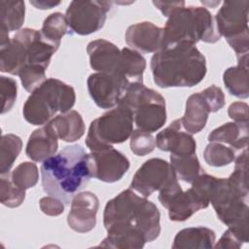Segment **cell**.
Returning <instances> with one entry per match:
<instances>
[{"label": "cell", "mask_w": 249, "mask_h": 249, "mask_svg": "<svg viewBox=\"0 0 249 249\" xmlns=\"http://www.w3.org/2000/svg\"><path fill=\"white\" fill-rule=\"evenodd\" d=\"M159 200L168 210V217L173 222H184L209 205V202L205 201L192 187L183 191L178 178L159 191Z\"/></svg>", "instance_id": "11"}, {"label": "cell", "mask_w": 249, "mask_h": 249, "mask_svg": "<svg viewBox=\"0 0 249 249\" xmlns=\"http://www.w3.org/2000/svg\"><path fill=\"white\" fill-rule=\"evenodd\" d=\"M153 4L162 13V15L166 18L177 8L185 6L184 1H172V2H164V1H153Z\"/></svg>", "instance_id": "42"}, {"label": "cell", "mask_w": 249, "mask_h": 249, "mask_svg": "<svg viewBox=\"0 0 249 249\" xmlns=\"http://www.w3.org/2000/svg\"><path fill=\"white\" fill-rule=\"evenodd\" d=\"M172 165L160 158L146 160L135 172L130 183V189L144 197L160 191L169 182L177 179Z\"/></svg>", "instance_id": "12"}, {"label": "cell", "mask_w": 249, "mask_h": 249, "mask_svg": "<svg viewBox=\"0 0 249 249\" xmlns=\"http://www.w3.org/2000/svg\"><path fill=\"white\" fill-rule=\"evenodd\" d=\"M181 119L174 120L156 136V146L172 155L196 154V143L191 133L183 131Z\"/></svg>", "instance_id": "17"}, {"label": "cell", "mask_w": 249, "mask_h": 249, "mask_svg": "<svg viewBox=\"0 0 249 249\" xmlns=\"http://www.w3.org/2000/svg\"><path fill=\"white\" fill-rule=\"evenodd\" d=\"M207 139L226 144L234 151L244 150L248 144V123H226L213 129Z\"/></svg>", "instance_id": "22"}, {"label": "cell", "mask_w": 249, "mask_h": 249, "mask_svg": "<svg viewBox=\"0 0 249 249\" xmlns=\"http://www.w3.org/2000/svg\"><path fill=\"white\" fill-rule=\"evenodd\" d=\"M58 136L53 125L48 123L35 129L29 136L25 154L34 161H44L54 156L58 148Z\"/></svg>", "instance_id": "20"}, {"label": "cell", "mask_w": 249, "mask_h": 249, "mask_svg": "<svg viewBox=\"0 0 249 249\" xmlns=\"http://www.w3.org/2000/svg\"><path fill=\"white\" fill-rule=\"evenodd\" d=\"M221 2L220 1H215V2H203L201 1V4H204V5H209L211 8H215L217 5H219Z\"/></svg>", "instance_id": "44"}, {"label": "cell", "mask_w": 249, "mask_h": 249, "mask_svg": "<svg viewBox=\"0 0 249 249\" xmlns=\"http://www.w3.org/2000/svg\"><path fill=\"white\" fill-rule=\"evenodd\" d=\"M120 103L132 112L134 123L139 129L152 133L161 128L166 122L165 99L160 92L145 87L143 83L129 85Z\"/></svg>", "instance_id": "7"}, {"label": "cell", "mask_w": 249, "mask_h": 249, "mask_svg": "<svg viewBox=\"0 0 249 249\" xmlns=\"http://www.w3.org/2000/svg\"><path fill=\"white\" fill-rule=\"evenodd\" d=\"M25 18L24 1H0V23L1 27L10 31L20 30Z\"/></svg>", "instance_id": "27"}, {"label": "cell", "mask_w": 249, "mask_h": 249, "mask_svg": "<svg viewBox=\"0 0 249 249\" xmlns=\"http://www.w3.org/2000/svg\"><path fill=\"white\" fill-rule=\"evenodd\" d=\"M87 84L91 99L101 109L116 107L129 86L121 77L105 72L90 74Z\"/></svg>", "instance_id": "13"}, {"label": "cell", "mask_w": 249, "mask_h": 249, "mask_svg": "<svg viewBox=\"0 0 249 249\" xmlns=\"http://www.w3.org/2000/svg\"><path fill=\"white\" fill-rule=\"evenodd\" d=\"M218 219L243 243L248 241V197L234 190L227 178L215 179L209 196Z\"/></svg>", "instance_id": "6"}, {"label": "cell", "mask_w": 249, "mask_h": 249, "mask_svg": "<svg viewBox=\"0 0 249 249\" xmlns=\"http://www.w3.org/2000/svg\"><path fill=\"white\" fill-rule=\"evenodd\" d=\"M68 31V24L65 15L56 12L48 16L40 30L42 36L53 45L59 48L62 37Z\"/></svg>", "instance_id": "30"}, {"label": "cell", "mask_w": 249, "mask_h": 249, "mask_svg": "<svg viewBox=\"0 0 249 249\" xmlns=\"http://www.w3.org/2000/svg\"><path fill=\"white\" fill-rule=\"evenodd\" d=\"M27 63L26 29L18 30L11 41L0 47V70L3 73L18 75Z\"/></svg>", "instance_id": "19"}, {"label": "cell", "mask_w": 249, "mask_h": 249, "mask_svg": "<svg viewBox=\"0 0 249 249\" xmlns=\"http://www.w3.org/2000/svg\"><path fill=\"white\" fill-rule=\"evenodd\" d=\"M99 199L91 192L78 193L71 201V209L67 215V224L76 232L85 233L94 229Z\"/></svg>", "instance_id": "15"}, {"label": "cell", "mask_w": 249, "mask_h": 249, "mask_svg": "<svg viewBox=\"0 0 249 249\" xmlns=\"http://www.w3.org/2000/svg\"><path fill=\"white\" fill-rule=\"evenodd\" d=\"M247 148L235 158V165L233 172L228 179L229 184L238 193L248 197V185H247Z\"/></svg>", "instance_id": "33"}, {"label": "cell", "mask_w": 249, "mask_h": 249, "mask_svg": "<svg viewBox=\"0 0 249 249\" xmlns=\"http://www.w3.org/2000/svg\"><path fill=\"white\" fill-rule=\"evenodd\" d=\"M145 69L146 59L139 52L126 47L121 50V63L118 75L128 85L143 83Z\"/></svg>", "instance_id": "26"}, {"label": "cell", "mask_w": 249, "mask_h": 249, "mask_svg": "<svg viewBox=\"0 0 249 249\" xmlns=\"http://www.w3.org/2000/svg\"><path fill=\"white\" fill-rule=\"evenodd\" d=\"M75 101L73 87L58 79L49 78L28 96L22 107V115L33 125L46 124L57 112L70 111Z\"/></svg>", "instance_id": "5"}, {"label": "cell", "mask_w": 249, "mask_h": 249, "mask_svg": "<svg viewBox=\"0 0 249 249\" xmlns=\"http://www.w3.org/2000/svg\"><path fill=\"white\" fill-rule=\"evenodd\" d=\"M170 164L176 172L178 179L190 184H192L194 180L204 171L199 163L196 154H170Z\"/></svg>", "instance_id": "28"}, {"label": "cell", "mask_w": 249, "mask_h": 249, "mask_svg": "<svg viewBox=\"0 0 249 249\" xmlns=\"http://www.w3.org/2000/svg\"><path fill=\"white\" fill-rule=\"evenodd\" d=\"M163 32L162 48L182 42L214 44L221 38L212 14L206 7L197 6H183L174 10L167 18Z\"/></svg>", "instance_id": "4"}, {"label": "cell", "mask_w": 249, "mask_h": 249, "mask_svg": "<svg viewBox=\"0 0 249 249\" xmlns=\"http://www.w3.org/2000/svg\"><path fill=\"white\" fill-rule=\"evenodd\" d=\"M87 53L91 69L119 76L121 50L115 44L105 39L93 40L88 44Z\"/></svg>", "instance_id": "18"}, {"label": "cell", "mask_w": 249, "mask_h": 249, "mask_svg": "<svg viewBox=\"0 0 249 249\" xmlns=\"http://www.w3.org/2000/svg\"><path fill=\"white\" fill-rule=\"evenodd\" d=\"M41 211L48 216H58L64 211V203L52 196H44L39 201Z\"/></svg>", "instance_id": "39"}, {"label": "cell", "mask_w": 249, "mask_h": 249, "mask_svg": "<svg viewBox=\"0 0 249 249\" xmlns=\"http://www.w3.org/2000/svg\"><path fill=\"white\" fill-rule=\"evenodd\" d=\"M111 1H72L65 13L69 32L89 35L101 29L110 11Z\"/></svg>", "instance_id": "10"}, {"label": "cell", "mask_w": 249, "mask_h": 249, "mask_svg": "<svg viewBox=\"0 0 249 249\" xmlns=\"http://www.w3.org/2000/svg\"><path fill=\"white\" fill-rule=\"evenodd\" d=\"M249 1H225L214 19L221 36H224L236 56L248 53Z\"/></svg>", "instance_id": "9"}, {"label": "cell", "mask_w": 249, "mask_h": 249, "mask_svg": "<svg viewBox=\"0 0 249 249\" xmlns=\"http://www.w3.org/2000/svg\"><path fill=\"white\" fill-rule=\"evenodd\" d=\"M200 93L202 94L205 101L207 102L211 113L217 112L225 106V103H226L225 94L221 88L215 85H212L204 89L202 91H200Z\"/></svg>", "instance_id": "38"}, {"label": "cell", "mask_w": 249, "mask_h": 249, "mask_svg": "<svg viewBox=\"0 0 249 249\" xmlns=\"http://www.w3.org/2000/svg\"><path fill=\"white\" fill-rule=\"evenodd\" d=\"M244 243L229 229L224 231L223 235L220 237L218 242L214 244L215 248H221V249H238L240 248Z\"/></svg>", "instance_id": "41"}, {"label": "cell", "mask_w": 249, "mask_h": 249, "mask_svg": "<svg viewBox=\"0 0 249 249\" xmlns=\"http://www.w3.org/2000/svg\"><path fill=\"white\" fill-rule=\"evenodd\" d=\"M203 159L210 166L221 167L234 161L235 151L226 144L209 142L203 151Z\"/></svg>", "instance_id": "31"}, {"label": "cell", "mask_w": 249, "mask_h": 249, "mask_svg": "<svg viewBox=\"0 0 249 249\" xmlns=\"http://www.w3.org/2000/svg\"><path fill=\"white\" fill-rule=\"evenodd\" d=\"M89 164L92 177L106 183L121 180L130 165L128 159L114 147L90 152Z\"/></svg>", "instance_id": "14"}, {"label": "cell", "mask_w": 249, "mask_h": 249, "mask_svg": "<svg viewBox=\"0 0 249 249\" xmlns=\"http://www.w3.org/2000/svg\"><path fill=\"white\" fill-rule=\"evenodd\" d=\"M40 171L44 192L66 205L71 203L72 198L92 177L89 154L79 144L66 146L44 160Z\"/></svg>", "instance_id": "2"}, {"label": "cell", "mask_w": 249, "mask_h": 249, "mask_svg": "<svg viewBox=\"0 0 249 249\" xmlns=\"http://www.w3.org/2000/svg\"><path fill=\"white\" fill-rule=\"evenodd\" d=\"M163 33L162 27L150 21H141L127 27L124 39L132 50L156 53L163 46Z\"/></svg>", "instance_id": "16"}, {"label": "cell", "mask_w": 249, "mask_h": 249, "mask_svg": "<svg viewBox=\"0 0 249 249\" xmlns=\"http://www.w3.org/2000/svg\"><path fill=\"white\" fill-rule=\"evenodd\" d=\"M12 180L19 187L27 190L33 188L39 180L38 167L34 162L23 161L19 163L11 173Z\"/></svg>", "instance_id": "34"}, {"label": "cell", "mask_w": 249, "mask_h": 249, "mask_svg": "<svg viewBox=\"0 0 249 249\" xmlns=\"http://www.w3.org/2000/svg\"><path fill=\"white\" fill-rule=\"evenodd\" d=\"M59 139L64 142H75L85 133L86 126L81 114L75 110L61 113L49 122Z\"/></svg>", "instance_id": "25"}, {"label": "cell", "mask_w": 249, "mask_h": 249, "mask_svg": "<svg viewBox=\"0 0 249 249\" xmlns=\"http://www.w3.org/2000/svg\"><path fill=\"white\" fill-rule=\"evenodd\" d=\"M23 89L32 92L39 88L46 79V68L41 65H25L18 75Z\"/></svg>", "instance_id": "35"}, {"label": "cell", "mask_w": 249, "mask_h": 249, "mask_svg": "<svg viewBox=\"0 0 249 249\" xmlns=\"http://www.w3.org/2000/svg\"><path fill=\"white\" fill-rule=\"evenodd\" d=\"M160 213L157 205L132 189L121 192L108 200L103 213L107 248L140 249L160 233Z\"/></svg>", "instance_id": "1"}, {"label": "cell", "mask_w": 249, "mask_h": 249, "mask_svg": "<svg viewBox=\"0 0 249 249\" xmlns=\"http://www.w3.org/2000/svg\"><path fill=\"white\" fill-rule=\"evenodd\" d=\"M0 91L2 98V109L1 114H5L9 112L17 99L18 93V86L17 82L13 78L1 76L0 77Z\"/></svg>", "instance_id": "37"}, {"label": "cell", "mask_w": 249, "mask_h": 249, "mask_svg": "<svg viewBox=\"0 0 249 249\" xmlns=\"http://www.w3.org/2000/svg\"><path fill=\"white\" fill-rule=\"evenodd\" d=\"M22 148V141L19 136L8 133L3 134L0 140V173H10V170L19 155Z\"/></svg>", "instance_id": "29"}, {"label": "cell", "mask_w": 249, "mask_h": 249, "mask_svg": "<svg viewBox=\"0 0 249 249\" xmlns=\"http://www.w3.org/2000/svg\"><path fill=\"white\" fill-rule=\"evenodd\" d=\"M129 147L133 154L143 157L154 151L156 148V138L151 132L136 128L130 135Z\"/></svg>", "instance_id": "36"}, {"label": "cell", "mask_w": 249, "mask_h": 249, "mask_svg": "<svg viewBox=\"0 0 249 249\" xmlns=\"http://www.w3.org/2000/svg\"><path fill=\"white\" fill-rule=\"evenodd\" d=\"M31 5H33L35 8L40 9V10H49L52 9L57 5L60 4L59 1L54 2V1H46V0H39V1H30L29 2Z\"/></svg>", "instance_id": "43"}, {"label": "cell", "mask_w": 249, "mask_h": 249, "mask_svg": "<svg viewBox=\"0 0 249 249\" xmlns=\"http://www.w3.org/2000/svg\"><path fill=\"white\" fill-rule=\"evenodd\" d=\"M248 53L237 57V65L229 67L223 73V82L228 91L238 98L249 96Z\"/></svg>", "instance_id": "24"}, {"label": "cell", "mask_w": 249, "mask_h": 249, "mask_svg": "<svg viewBox=\"0 0 249 249\" xmlns=\"http://www.w3.org/2000/svg\"><path fill=\"white\" fill-rule=\"evenodd\" d=\"M210 108L200 92L191 94L186 101L184 116L181 118L183 128L191 133H198L207 123Z\"/></svg>", "instance_id": "21"}, {"label": "cell", "mask_w": 249, "mask_h": 249, "mask_svg": "<svg viewBox=\"0 0 249 249\" xmlns=\"http://www.w3.org/2000/svg\"><path fill=\"white\" fill-rule=\"evenodd\" d=\"M133 123L132 112L119 103L90 123L86 145L92 152L124 143L133 131Z\"/></svg>", "instance_id": "8"}, {"label": "cell", "mask_w": 249, "mask_h": 249, "mask_svg": "<svg viewBox=\"0 0 249 249\" xmlns=\"http://www.w3.org/2000/svg\"><path fill=\"white\" fill-rule=\"evenodd\" d=\"M228 114L235 123H248V104L242 101H235L230 105Z\"/></svg>", "instance_id": "40"}, {"label": "cell", "mask_w": 249, "mask_h": 249, "mask_svg": "<svg viewBox=\"0 0 249 249\" xmlns=\"http://www.w3.org/2000/svg\"><path fill=\"white\" fill-rule=\"evenodd\" d=\"M155 84L161 88H192L199 84L207 72L205 56L196 45L178 43L163 47L151 58Z\"/></svg>", "instance_id": "3"}, {"label": "cell", "mask_w": 249, "mask_h": 249, "mask_svg": "<svg viewBox=\"0 0 249 249\" xmlns=\"http://www.w3.org/2000/svg\"><path fill=\"white\" fill-rule=\"evenodd\" d=\"M216 240L215 231L206 227H191L179 231L172 249H210Z\"/></svg>", "instance_id": "23"}, {"label": "cell", "mask_w": 249, "mask_h": 249, "mask_svg": "<svg viewBox=\"0 0 249 249\" xmlns=\"http://www.w3.org/2000/svg\"><path fill=\"white\" fill-rule=\"evenodd\" d=\"M25 198V189L18 186L11 178L10 173L1 175L0 201L3 205L16 208L21 205Z\"/></svg>", "instance_id": "32"}]
</instances>
